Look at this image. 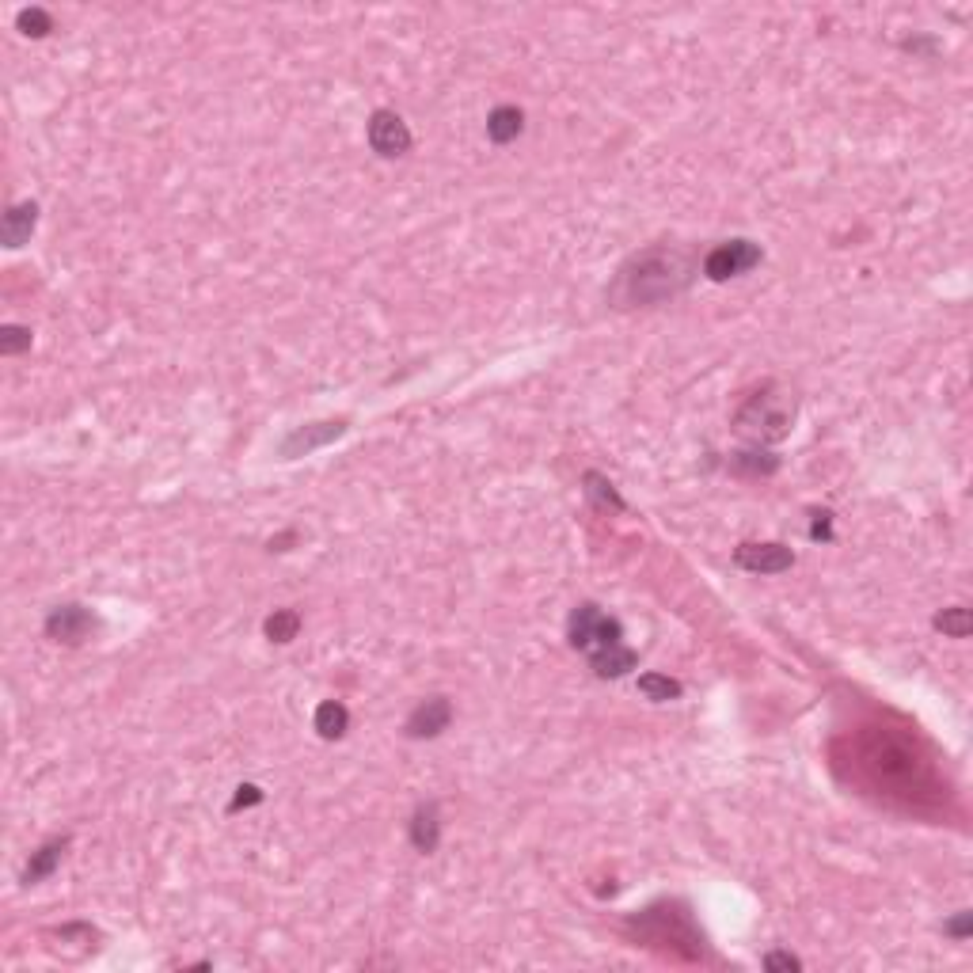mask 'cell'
Masks as SVG:
<instances>
[{
	"mask_svg": "<svg viewBox=\"0 0 973 973\" xmlns=\"http://www.w3.org/2000/svg\"><path fill=\"white\" fill-rule=\"evenodd\" d=\"M685 282H688V267L677 251L650 248L643 255H635L628 267L620 270L616 297L624 305H658V301L673 297Z\"/></svg>",
	"mask_w": 973,
	"mask_h": 973,
	"instance_id": "cell-1",
	"label": "cell"
},
{
	"mask_svg": "<svg viewBox=\"0 0 973 973\" xmlns=\"http://www.w3.org/2000/svg\"><path fill=\"white\" fill-rule=\"evenodd\" d=\"M567 643H571L574 650H582L586 658H593V654H601V650L624 643V624H620L616 616H609L601 605L586 601V605H578V609L571 612V620H567Z\"/></svg>",
	"mask_w": 973,
	"mask_h": 973,
	"instance_id": "cell-2",
	"label": "cell"
},
{
	"mask_svg": "<svg viewBox=\"0 0 973 973\" xmlns=\"http://www.w3.org/2000/svg\"><path fill=\"white\" fill-rule=\"evenodd\" d=\"M734 422H738V430L749 434V438L780 441V438H787V430H791V411L783 407L780 396H776L772 388H764V392H757V396H749V403L738 411V419Z\"/></svg>",
	"mask_w": 973,
	"mask_h": 973,
	"instance_id": "cell-3",
	"label": "cell"
},
{
	"mask_svg": "<svg viewBox=\"0 0 973 973\" xmlns=\"http://www.w3.org/2000/svg\"><path fill=\"white\" fill-rule=\"evenodd\" d=\"M761 259H764L761 244H753V240H726V244L707 251L704 274L711 282H730V278H742L753 267H761Z\"/></svg>",
	"mask_w": 973,
	"mask_h": 973,
	"instance_id": "cell-4",
	"label": "cell"
},
{
	"mask_svg": "<svg viewBox=\"0 0 973 973\" xmlns=\"http://www.w3.org/2000/svg\"><path fill=\"white\" fill-rule=\"evenodd\" d=\"M411 141H415L411 126L396 111L381 107V111L369 115V149L381 156V160H400V156H407L411 153Z\"/></svg>",
	"mask_w": 973,
	"mask_h": 973,
	"instance_id": "cell-5",
	"label": "cell"
},
{
	"mask_svg": "<svg viewBox=\"0 0 973 973\" xmlns=\"http://www.w3.org/2000/svg\"><path fill=\"white\" fill-rule=\"evenodd\" d=\"M92 631H96V612L77 605V601L58 605V609L46 616V635L54 643H65V647H80Z\"/></svg>",
	"mask_w": 973,
	"mask_h": 973,
	"instance_id": "cell-6",
	"label": "cell"
},
{
	"mask_svg": "<svg viewBox=\"0 0 973 973\" xmlns=\"http://www.w3.org/2000/svg\"><path fill=\"white\" fill-rule=\"evenodd\" d=\"M350 430V422L346 419H327V422H308V426H297L293 434H286L282 438V445H278V453L286 460L293 457H308L312 449H320V445H331V441H339Z\"/></svg>",
	"mask_w": 973,
	"mask_h": 973,
	"instance_id": "cell-7",
	"label": "cell"
},
{
	"mask_svg": "<svg viewBox=\"0 0 973 973\" xmlns=\"http://www.w3.org/2000/svg\"><path fill=\"white\" fill-rule=\"evenodd\" d=\"M734 563L749 574H783L795 567V552L787 544H738L734 548Z\"/></svg>",
	"mask_w": 973,
	"mask_h": 973,
	"instance_id": "cell-8",
	"label": "cell"
},
{
	"mask_svg": "<svg viewBox=\"0 0 973 973\" xmlns=\"http://www.w3.org/2000/svg\"><path fill=\"white\" fill-rule=\"evenodd\" d=\"M449 723H453V704H449V696H430V700H422V704L407 715L403 734L415 738V742H426V738L445 734Z\"/></svg>",
	"mask_w": 973,
	"mask_h": 973,
	"instance_id": "cell-9",
	"label": "cell"
},
{
	"mask_svg": "<svg viewBox=\"0 0 973 973\" xmlns=\"http://www.w3.org/2000/svg\"><path fill=\"white\" fill-rule=\"evenodd\" d=\"M35 225H39V202H16L0 221V244L8 251H20L35 236Z\"/></svg>",
	"mask_w": 973,
	"mask_h": 973,
	"instance_id": "cell-10",
	"label": "cell"
},
{
	"mask_svg": "<svg viewBox=\"0 0 973 973\" xmlns=\"http://www.w3.org/2000/svg\"><path fill=\"white\" fill-rule=\"evenodd\" d=\"M411 844H415V852H422V856H430V852H438L441 844V810L438 802H422L419 810L411 814Z\"/></svg>",
	"mask_w": 973,
	"mask_h": 973,
	"instance_id": "cell-11",
	"label": "cell"
},
{
	"mask_svg": "<svg viewBox=\"0 0 973 973\" xmlns=\"http://www.w3.org/2000/svg\"><path fill=\"white\" fill-rule=\"evenodd\" d=\"M65 848H69V837H54V840H46L42 848H35L31 859H27V867H23V886H35V882L54 875L61 856H65Z\"/></svg>",
	"mask_w": 973,
	"mask_h": 973,
	"instance_id": "cell-12",
	"label": "cell"
},
{
	"mask_svg": "<svg viewBox=\"0 0 973 973\" xmlns=\"http://www.w3.org/2000/svg\"><path fill=\"white\" fill-rule=\"evenodd\" d=\"M521 134H525V111H521V107L502 103V107H495V111L487 115V137H491L495 145H510V141H517Z\"/></svg>",
	"mask_w": 973,
	"mask_h": 973,
	"instance_id": "cell-13",
	"label": "cell"
},
{
	"mask_svg": "<svg viewBox=\"0 0 973 973\" xmlns=\"http://www.w3.org/2000/svg\"><path fill=\"white\" fill-rule=\"evenodd\" d=\"M635 662H639V654L628 647V643H616V647L601 650V654H593L590 658V669L597 673V677H605V681H616V677H624V673H631L635 669Z\"/></svg>",
	"mask_w": 973,
	"mask_h": 973,
	"instance_id": "cell-14",
	"label": "cell"
},
{
	"mask_svg": "<svg viewBox=\"0 0 973 973\" xmlns=\"http://www.w3.org/2000/svg\"><path fill=\"white\" fill-rule=\"evenodd\" d=\"M312 726L324 742H339L346 730H350V711H346L343 700H324L312 715Z\"/></svg>",
	"mask_w": 973,
	"mask_h": 973,
	"instance_id": "cell-15",
	"label": "cell"
},
{
	"mask_svg": "<svg viewBox=\"0 0 973 973\" xmlns=\"http://www.w3.org/2000/svg\"><path fill=\"white\" fill-rule=\"evenodd\" d=\"M582 487H586V498H590L593 506H601V510H628V502L620 498V491H616L601 472H586V476H582Z\"/></svg>",
	"mask_w": 973,
	"mask_h": 973,
	"instance_id": "cell-16",
	"label": "cell"
},
{
	"mask_svg": "<svg viewBox=\"0 0 973 973\" xmlns=\"http://www.w3.org/2000/svg\"><path fill=\"white\" fill-rule=\"evenodd\" d=\"M263 631H267L270 643L286 647V643H293V639H297V631H301V612H297V609H274L267 616Z\"/></svg>",
	"mask_w": 973,
	"mask_h": 973,
	"instance_id": "cell-17",
	"label": "cell"
},
{
	"mask_svg": "<svg viewBox=\"0 0 973 973\" xmlns=\"http://www.w3.org/2000/svg\"><path fill=\"white\" fill-rule=\"evenodd\" d=\"M730 468H734L738 476H772V472L780 468V457H772V453H764V449H742V453L730 457Z\"/></svg>",
	"mask_w": 973,
	"mask_h": 973,
	"instance_id": "cell-18",
	"label": "cell"
},
{
	"mask_svg": "<svg viewBox=\"0 0 973 973\" xmlns=\"http://www.w3.org/2000/svg\"><path fill=\"white\" fill-rule=\"evenodd\" d=\"M639 692L647 696V700H654V704H669V700H681V681H673V677H666V673H643L639 677Z\"/></svg>",
	"mask_w": 973,
	"mask_h": 973,
	"instance_id": "cell-19",
	"label": "cell"
},
{
	"mask_svg": "<svg viewBox=\"0 0 973 973\" xmlns=\"http://www.w3.org/2000/svg\"><path fill=\"white\" fill-rule=\"evenodd\" d=\"M16 27H20V35H27V39H46L50 31H54V16L46 12V8H20L16 12Z\"/></svg>",
	"mask_w": 973,
	"mask_h": 973,
	"instance_id": "cell-20",
	"label": "cell"
},
{
	"mask_svg": "<svg viewBox=\"0 0 973 973\" xmlns=\"http://www.w3.org/2000/svg\"><path fill=\"white\" fill-rule=\"evenodd\" d=\"M932 624L939 631H943V635H951V639H966V635H970V628H973L970 609H962V605H954V609H943L932 620Z\"/></svg>",
	"mask_w": 973,
	"mask_h": 973,
	"instance_id": "cell-21",
	"label": "cell"
},
{
	"mask_svg": "<svg viewBox=\"0 0 973 973\" xmlns=\"http://www.w3.org/2000/svg\"><path fill=\"white\" fill-rule=\"evenodd\" d=\"M31 343H35L31 327H20V324H4V327H0V354H4V358H12V354H23V350H31Z\"/></svg>",
	"mask_w": 973,
	"mask_h": 973,
	"instance_id": "cell-22",
	"label": "cell"
},
{
	"mask_svg": "<svg viewBox=\"0 0 973 973\" xmlns=\"http://www.w3.org/2000/svg\"><path fill=\"white\" fill-rule=\"evenodd\" d=\"M263 802V787H255V783H240L236 787V795H232L229 810L236 814V810H248V806H259Z\"/></svg>",
	"mask_w": 973,
	"mask_h": 973,
	"instance_id": "cell-23",
	"label": "cell"
},
{
	"mask_svg": "<svg viewBox=\"0 0 973 973\" xmlns=\"http://www.w3.org/2000/svg\"><path fill=\"white\" fill-rule=\"evenodd\" d=\"M761 966H764V970H802L799 958H795V954H787V951H768L761 958Z\"/></svg>",
	"mask_w": 973,
	"mask_h": 973,
	"instance_id": "cell-24",
	"label": "cell"
},
{
	"mask_svg": "<svg viewBox=\"0 0 973 973\" xmlns=\"http://www.w3.org/2000/svg\"><path fill=\"white\" fill-rule=\"evenodd\" d=\"M943 932L954 935V939H966V935L973 932V916L970 913H958L954 920H947V924H943Z\"/></svg>",
	"mask_w": 973,
	"mask_h": 973,
	"instance_id": "cell-25",
	"label": "cell"
},
{
	"mask_svg": "<svg viewBox=\"0 0 973 973\" xmlns=\"http://www.w3.org/2000/svg\"><path fill=\"white\" fill-rule=\"evenodd\" d=\"M810 536H814V540H829V536H833V514H829V510H821V514H814V525H810Z\"/></svg>",
	"mask_w": 973,
	"mask_h": 973,
	"instance_id": "cell-26",
	"label": "cell"
},
{
	"mask_svg": "<svg viewBox=\"0 0 973 973\" xmlns=\"http://www.w3.org/2000/svg\"><path fill=\"white\" fill-rule=\"evenodd\" d=\"M293 536H297V533H282V536H274V540H270V552H286V544H293Z\"/></svg>",
	"mask_w": 973,
	"mask_h": 973,
	"instance_id": "cell-27",
	"label": "cell"
}]
</instances>
